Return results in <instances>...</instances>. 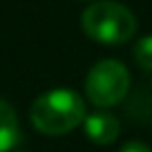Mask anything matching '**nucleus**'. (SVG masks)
<instances>
[{
    "mask_svg": "<svg viewBox=\"0 0 152 152\" xmlns=\"http://www.w3.org/2000/svg\"><path fill=\"white\" fill-rule=\"evenodd\" d=\"M85 103L72 90H49L34 101L29 119L38 132L47 137H61L72 132L85 121Z\"/></svg>",
    "mask_w": 152,
    "mask_h": 152,
    "instance_id": "1",
    "label": "nucleus"
},
{
    "mask_svg": "<svg viewBox=\"0 0 152 152\" xmlns=\"http://www.w3.org/2000/svg\"><path fill=\"white\" fill-rule=\"evenodd\" d=\"M81 25L92 40L103 45H121L130 40L137 31L134 14L121 2L112 0H101L90 5L81 16Z\"/></svg>",
    "mask_w": 152,
    "mask_h": 152,
    "instance_id": "2",
    "label": "nucleus"
},
{
    "mask_svg": "<svg viewBox=\"0 0 152 152\" xmlns=\"http://www.w3.org/2000/svg\"><path fill=\"white\" fill-rule=\"evenodd\" d=\"M130 72L121 61L105 58L96 63L85 78L87 99L99 107H112L128 96Z\"/></svg>",
    "mask_w": 152,
    "mask_h": 152,
    "instance_id": "3",
    "label": "nucleus"
},
{
    "mask_svg": "<svg viewBox=\"0 0 152 152\" xmlns=\"http://www.w3.org/2000/svg\"><path fill=\"white\" fill-rule=\"evenodd\" d=\"M85 134L90 141L99 143V145H110L112 141H116L121 132V125L116 121V116L107 112H94L90 116H85Z\"/></svg>",
    "mask_w": 152,
    "mask_h": 152,
    "instance_id": "4",
    "label": "nucleus"
},
{
    "mask_svg": "<svg viewBox=\"0 0 152 152\" xmlns=\"http://www.w3.org/2000/svg\"><path fill=\"white\" fill-rule=\"evenodd\" d=\"M20 125L14 107L0 99V152H9L20 143Z\"/></svg>",
    "mask_w": 152,
    "mask_h": 152,
    "instance_id": "5",
    "label": "nucleus"
},
{
    "mask_svg": "<svg viewBox=\"0 0 152 152\" xmlns=\"http://www.w3.org/2000/svg\"><path fill=\"white\" fill-rule=\"evenodd\" d=\"M134 58H137V63L143 69L152 72V36H145L137 43V47H134Z\"/></svg>",
    "mask_w": 152,
    "mask_h": 152,
    "instance_id": "6",
    "label": "nucleus"
},
{
    "mask_svg": "<svg viewBox=\"0 0 152 152\" xmlns=\"http://www.w3.org/2000/svg\"><path fill=\"white\" fill-rule=\"evenodd\" d=\"M121 152H152V148L145 145L143 141H128L121 148Z\"/></svg>",
    "mask_w": 152,
    "mask_h": 152,
    "instance_id": "7",
    "label": "nucleus"
}]
</instances>
